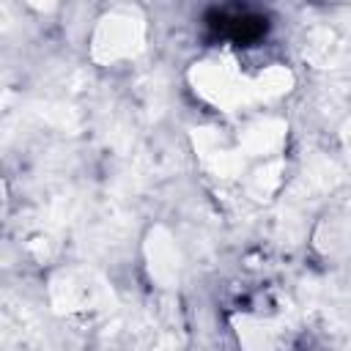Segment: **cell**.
Segmentation results:
<instances>
[{
	"mask_svg": "<svg viewBox=\"0 0 351 351\" xmlns=\"http://www.w3.org/2000/svg\"><path fill=\"white\" fill-rule=\"evenodd\" d=\"M195 90L214 107H222V110H233L236 104L244 101V93H252L250 90V82L241 77V71L236 69V63L230 60H222V58H208L203 60L195 74Z\"/></svg>",
	"mask_w": 351,
	"mask_h": 351,
	"instance_id": "cell-1",
	"label": "cell"
},
{
	"mask_svg": "<svg viewBox=\"0 0 351 351\" xmlns=\"http://www.w3.org/2000/svg\"><path fill=\"white\" fill-rule=\"evenodd\" d=\"M143 22L132 14H110L104 16L93 30L90 52L99 63H115L123 58H132L143 47Z\"/></svg>",
	"mask_w": 351,
	"mask_h": 351,
	"instance_id": "cell-2",
	"label": "cell"
}]
</instances>
